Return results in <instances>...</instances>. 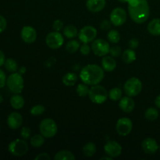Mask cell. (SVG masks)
<instances>
[{"label":"cell","mask_w":160,"mask_h":160,"mask_svg":"<svg viewBox=\"0 0 160 160\" xmlns=\"http://www.w3.org/2000/svg\"><path fill=\"white\" fill-rule=\"evenodd\" d=\"M128 13L131 20L136 23H143L148 19L150 7L147 0H129Z\"/></svg>","instance_id":"cell-1"},{"label":"cell","mask_w":160,"mask_h":160,"mask_svg":"<svg viewBox=\"0 0 160 160\" xmlns=\"http://www.w3.org/2000/svg\"><path fill=\"white\" fill-rule=\"evenodd\" d=\"M105 70L96 64H88L83 67L80 73V78L88 85H96L103 80Z\"/></svg>","instance_id":"cell-2"},{"label":"cell","mask_w":160,"mask_h":160,"mask_svg":"<svg viewBox=\"0 0 160 160\" xmlns=\"http://www.w3.org/2000/svg\"><path fill=\"white\" fill-rule=\"evenodd\" d=\"M6 85L12 93L20 94L24 87V81L20 73H12L6 79Z\"/></svg>","instance_id":"cell-3"},{"label":"cell","mask_w":160,"mask_h":160,"mask_svg":"<svg viewBox=\"0 0 160 160\" xmlns=\"http://www.w3.org/2000/svg\"><path fill=\"white\" fill-rule=\"evenodd\" d=\"M88 97L91 101L95 104H103L107 100L109 93L103 86L93 85L89 90Z\"/></svg>","instance_id":"cell-4"},{"label":"cell","mask_w":160,"mask_h":160,"mask_svg":"<svg viewBox=\"0 0 160 160\" xmlns=\"http://www.w3.org/2000/svg\"><path fill=\"white\" fill-rule=\"evenodd\" d=\"M39 131L41 134H42L45 138H51L57 134L58 127L52 119L46 118L42 120L40 123Z\"/></svg>","instance_id":"cell-5"},{"label":"cell","mask_w":160,"mask_h":160,"mask_svg":"<svg viewBox=\"0 0 160 160\" xmlns=\"http://www.w3.org/2000/svg\"><path fill=\"white\" fill-rule=\"evenodd\" d=\"M142 82L138 78H129L125 82L123 90L128 96L134 97L138 95L142 91Z\"/></svg>","instance_id":"cell-6"},{"label":"cell","mask_w":160,"mask_h":160,"mask_svg":"<svg viewBox=\"0 0 160 160\" xmlns=\"http://www.w3.org/2000/svg\"><path fill=\"white\" fill-rule=\"evenodd\" d=\"M8 150L9 153L12 156H17V157H21L27 154L28 152V145L24 139L17 138L12 141L9 144Z\"/></svg>","instance_id":"cell-7"},{"label":"cell","mask_w":160,"mask_h":160,"mask_svg":"<svg viewBox=\"0 0 160 160\" xmlns=\"http://www.w3.org/2000/svg\"><path fill=\"white\" fill-rule=\"evenodd\" d=\"M92 50L95 56L103 57L109 53L110 45L109 42L102 38L95 39L92 42Z\"/></svg>","instance_id":"cell-8"},{"label":"cell","mask_w":160,"mask_h":160,"mask_svg":"<svg viewBox=\"0 0 160 160\" xmlns=\"http://www.w3.org/2000/svg\"><path fill=\"white\" fill-rule=\"evenodd\" d=\"M64 38L59 31H52L48 33L45 37V43L47 46L52 49H58L63 45Z\"/></svg>","instance_id":"cell-9"},{"label":"cell","mask_w":160,"mask_h":160,"mask_svg":"<svg viewBox=\"0 0 160 160\" xmlns=\"http://www.w3.org/2000/svg\"><path fill=\"white\" fill-rule=\"evenodd\" d=\"M133 128V123L131 119L128 117H122L120 118L117 122L116 125V131L117 134L120 136H128L131 132Z\"/></svg>","instance_id":"cell-10"},{"label":"cell","mask_w":160,"mask_h":160,"mask_svg":"<svg viewBox=\"0 0 160 160\" xmlns=\"http://www.w3.org/2000/svg\"><path fill=\"white\" fill-rule=\"evenodd\" d=\"M127 15L126 11L124 9L121 7H117L111 12L109 18L112 24L115 27H120L124 24V23L127 20Z\"/></svg>","instance_id":"cell-11"},{"label":"cell","mask_w":160,"mask_h":160,"mask_svg":"<svg viewBox=\"0 0 160 160\" xmlns=\"http://www.w3.org/2000/svg\"><path fill=\"white\" fill-rule=\"evenodd\" d=\"M97 36L96 28L92 26H85L78 32V38L83 43H89L93 42Z\"/></svg>","instance_id":"cell-12"},{"label":"cell","mask_w":160,"mask_h":160,"mask_svg":"<svg viewBox=\"0 0 160 160\" xmlns=\"http://www.w3.org/2000/svg\"><path fill=\"white\" fill-rule=\"evenodd\" d=\"M104 151L108 156L117 158L122 153V146L116 141H109L104 145Z\"/></svg>","instance_id":"cell-13"},{"label":"cell","mask_w":160,"mask_h":160,"mask_svg":"<svg viewBox=\"0 0 160 160\" xmlns=\"http://www.w3.org/2000/svg\"><path fill=\"white\" fill-rule=\"evenodd\" d=\"M21 38L25 43L32 44L37 39V31L33 27L24 26L20 32Z\"/></svg>","instance_id":"cell-14"},{"label":"cell","mask_w":160,"mask_h":160,"mask_svg":"<svg viewBox=\"0 0 160 160\" xmlns=\"http://www.w3.org/2000/svg\"><path fill=\"white\" fill-rule=\"evenodd\" d=\"M142 148L144 152L148 155H153L159 150V146L154 138H147L142 142Z\"/></svg>","instance_id":"cell-15"},{"label":"cell","mask_w":160,"mask_h":160,"mask_svg":"<svg viewBox=\"0 0 160 160\" xmlns=\"http://www.w3.org/2000/svg\"><path fill=\"white\" fill-rule=\"evenodd\" d=\"M8 127L12 130H17L20 128L23 123V117L21 114L17 112H12L8 116L6 120Z\"/></svg>","instance_id":"cell-16"},{"label":"cell","mask_w":160,"mask_h":160,"mask_svg":"<svg viewBox=\"0 0 160 160\" xmlns=\"http://www.w3.org/2000/svg\"><path fill=\"white\" fill-rule=\"evenodd\" d=\"M119 107L120 108V109H121L123 112L129 113V112H131L134 109V107H135V102H134V99L131 98V97H122L120 99Z\"/></svg>","instance_id":"cell-17"},{"label":"cell","mask_w":160,"mask_h":160,"mask_svg":"<svg viewBox=\"0 0 160 160\" xmlns=\"http://www.w3.org/2000/svg\"><path fill=\"white\" fill-rule=\"evenodd\" d=\"M106 0H87L86 7L92 12H99L106 7Z\"/></svg>","instance_id":"cell-18"},{"label":"cell","mask_w":160,"mask_h":160,"mask_svg":"<svg viewBox=\"0 0 160 160\" xmlns=\"http://www.w3.org/2000/svg\"><path fill=\"white\" fill-rule=\"evenodd\" d=\"M102 67L105 71L112 72L117 67V61L112 56H105L102 59Z\"/></svg>","instance_id":"cell-19"},{"label":"cell","mask_w":160,"mask_h":160,"mask_svg":"<svg viewBox=\"0 0 160 160\" xmlns=\"http://www.w3.org/2000/svg\"><path fill=\"white\" fill-rule=\"evenodd\" d=\"M148 33L153 36L160 35V19L155 18L148 23L147 27Z\"/></svg>","instance_id":"cell-20"},{"label":"cell","mask_w":160,"mask_h":160,"mask_svg":"<svg viewBox=\"0 0 160 160\" xmlns=\"http://www.w3.org/2000/svg\"><path fill=\"white\" fill-rule=\"evenodd\" d=\"M24 98L19 94H15L10 98V105L14 109H20L24 106Z\"/></svg>","instance_id":"cell-21"},{"label":"cell","mask_w":160,"mask_h":160,"mask_svg":"<svg viewBox=\"0 0 160 160\" xmlns=\"http://www.w3.org/2000/svg\"><path fill=\"white\" fill-rule=\"evenodd\" d=\"M77 81H78V76L75 73L73 72H69L67 73L63 77H62V84L67 87H72L76 84Z\"/></svg>","instance_id":"cell-22"},{"label":"cell","mask_w":160,"mask_h":160,"mask_svg":"<svg viewBox=\"0 0 160 160\" xmlns=\"http://www.w3.org/2000/svg\"><path fill=\"white\" fill-rule=\"evenodd\" d=\"M136 58H137V56H136L135 51L130 48L125 50L122 53V59L123 62L128 64L132 63L133 62H134L136 60Z\"/></svg>","instance_id":"cell-23"},{"label":"cell","mask_w":160,"mask_h":160,"mask_svg":"<svg viewBox=\"0 0 160 160\" xmlns=\"http://www.w3.org/2000/svg\"><path fill=\"white\" fill-rule=\"evenodd\" d=\"M96 145H95V144L93 143V142H88V143H86L85 145H84L82 149L84 156L88 158L92 157V156L96 153Z\"/></svg>","instance_id":"cell-24"},{"label":"cell","mask_w":160,"mask_h":160,"mask_svg":"<svg viewBox=\"0 0 160 160\" xmlns=\"http://www.w3.org/2000/svg\"><path fill=\"white\" fill-rule=\"evenodd\" d=\"M76 157L71 152L68 150H62L59 151L55 155V160H74Z\"/></svg>","instance_id":"cell-25"},{"label":"cell","mask_w":160,"mask_h":160,"mask_svg":"<svg viewBox=\"0 0 160 160\" xmlns=\"http://www.w3.org/2000/svg\"><path fill=\"white\" fill-rule=\"evenodd\" d=\"M63 35L67 38H73L78 35V29L73 25H67L62 29Z\"/></svg>","instance_id":"cell-26"},{"label":"cell","mask_w":160,"mask_h":160,"mask_svg":"<svg viewBox=\"0 0 160 160\" xmlns=\"http://www.w3.org/2000/svg\"><path fill=\"white\" fill-rule=\"evenodd\" d=\"M45 138L42 134H35L31 138V145L34 148H40L45 143Z\"/></svg>","instance_id":"cell-27"},{"label":"cell","mask_w":160,"mask_h":160,"mask_svg":"<svg viewBox=\"0 0 160 160\" xmlns=\"http://www.w3.org/2000/svg\"><path fill=\"white\" fill-rule=\"evenodd\" d=\"M5 67H6V70L11 73H15L18 70V63L17 62V61L13 59H6V62H5Z\"/></svg>","instance_id":"cell-28"},{"label":"cell","mask_w":160,"mask_h":160,"mask_svg":"<svg viewBox=\"0 0 160 160\" xmlns=\"http://www.w3.org/2000/svg\"><path fill=\"white\" fill-rule=\"evenodd\" d=\"M159 111L156 108L150 107L145 112V117L149 121H154L159 117Z\"/></svg>","instance_id":"cell-29"},{"label":"cell","mask_w":160,"mask_h":160,"mask_svg":"<svg viewBox=\"0 0 160 160\" xmlns=\"http://www.w3.org/2000/svg\"><path fill=\"white\" fill-rule=\"evenodd\" d=\"M123 92L119 88H113L109 92V98L112 101H118L122 98Z\"/></svg>","instance_id":"cell-30"},{"label":"cell","mask_w":160,"mask_h":160,"mask_svg":"<svg viewBox=\"0 0 160 160\" xmlns=\"http://www.w3.org/2000/svg\"><path fill=\"white\" fill-rule=\"evenodd\" d=\"M81 47L79 42L76 40H71L68 42L66 45V50L69 53H74L78 51Z\"/></svg>","instance_id":"cell-31"},{"label":"cell","mask_w":160,"mask_h":160,"mask_svg":"<svg viewBox=\"0 0 160 160\" xmlns=\"http://www.w3.org/2000/svg\"><path fill=\"white\" fill-rule=\"evenodd\" d=\"M107 38L112 43H118L120 41V32L117 30H110L107 34Z\"/></svg>","instance_id":"cell-32"},{"label":"cell","mask_w":160,"mask_h":160,"mask_svg":"<svg viewBox=\"0 0 160 160\" xmlns=\"http://www.w3.org/2000/svg\"><path fill=\"white\" fill-rule=\"evenodd\" d=\"M89 90H90V88H88V84H84H84H79L76 88L77 94L80 97H85L88 95Z\"/></svg>","instance_id":"cell-33"},{"label":"cell","mask_w":160,"mask_h":160,"mask_svg":"<svg viewBox=\"0 0 160 160\" xmlns=\"http://www.w3.org/2000/svg\"><path fill=\"white\" fill-rule=\"evenodd\" d=\"M45 111V106L42 105H36L34 106L30 110V112L32 116H40L43 114Z\"/></svg>","instance_id":"cell-34"},{"label":"cell","mask_w":160,"mask_h":160,"mask_svg":"<svg viewBox=\"0 0 160 160\" xmlns=\"http://www.w3.org/2000/svg\"><path fill=\"white\" fill-rule=\"evenodd\" d=\"M109 54L112 57H119L120 55H122V49L120 46H112L110 47V50H109Z\"/></svg>","instance_id":"cell-35"},{"label":"cell","mask_w":160,"mask_h":160,"mask_svg":"<svg viewBox=\"0 0 160 160\" xmlns=\"http://www.w3.org/2000/svg\"><path fill=\"white\" fill-rule=\"evenodd\" d=\"M31 129L29 128H27V127H23V128L20 131V136L23 139L27 140V139H29L31 138Z\"/></svg>","instance_id":"cell-36"},{"label":"cell","mask_w":160,"mask_h":160,"mask_svg":"<svg viewBox=\"0 0 160 160\" xmlns=\"http://www.w3.org/2000/svg\"><path fill=\"white\" fill-rule=\"evenodd\" d=\"M80 52L83 56H88L91 52V47L88 45V43H83L80 47Z\"/></svg>","instance_id":"cell-37"},{"label":"cell","mask_w":160,"mask_h":160,"mask_svg":"<svg viewBox=\"0 0 160 160\" xmlns=\"http://www.w3.org/2000/svg\"><path fill=\"white\" fill-rule=\"evenodd\" d=\"M52 28L54 31H60L63 29V23H62V20H56L53 22L52 24Z\"/></svg>","instance_id":"cell-38"},{"label":"cell","mask_w":160,"mask_h":160,"mask_svg":"<svg viewBox=\"0 0 160 160\" xmlns=\"http://www.w3.org/2000/svg\"><path fill=\"white\" fill-rule=\"evenodd\" d=\"M111 24H112V23H111L110 20H103L101 22V23H100L99 27L101 28V30H102V31H108V30L110 29Z\"/></svg>","instance_id":"cell-39"},{"label":"cell","mask_w":160,"mask_h":160,"mask_svg":"<svg viewBox=\"0 0 160 160\" xmlns=\"http://www.w3.org/2000/svg\"><path fill=\"white\" fill-rule=\"evenodd\" d=\"M139 46V41L137 38H132L128 42V47L131 49H136Z\"/></svg>","instance_id":"cell-40"},{"label":"cell","mask_w":160,"mask_h":160,"mask_svg":"<svg viewBox=\"0 0 160 160\" xmlns=\"http://www.w3.org/2000/svg\"><path fill=\"white\" fill-rule=\"evenodd\" d=\"M6 26H7V22L6 18L3 16L0 15V34L6 30Z\"/></svg>","instance_id":"cell-41"},{"label":"cell","mask_w":160,"mask_h":160,"mask_svg":"<svg viewBox=\"0 0 160 160\" xmlns=\"http://www.w3.org/2000/svg\"><path fill=\"white\" fill-rule=\"evenodd\" d=\"M6 76L4 72L0 69V89L2 88L6 84Z\"/></svg>","instance_id":"cell-42"},{"label":"cell","mask_w":160,"mask_h":160,"mask_svg":"<svg viewBox=\"0 0 160 160\" xmlns=\"http://www.w3.org/2000/svg\"><path fill=\"white\" fill-rule=\"evenodd\" d=\"M35 160H50L51 159V157L49 156V155L48 153H40L39 155H38L35 158H34Z\"/></svg>","instance_id":"cell-43"},{"label":"cell","mask_w":160,"mask_h":160,"mask_svg":"<svg viewBox=\"0 0 160 160\" xmlns=\"http://www.w3.org/2000/svg\"><path fill=\"white\" fill-rule=\"evenodd\" d=\"M5 62H6V56H5L4 52L0 50V67L4 65Z\"/></svg>","instance_id":"cell-44"},{"label":"cell","mask_w":160,"mask_h":160,"mask_svg":"<svg viewBox=\"0 0 160 160\" xmlns=\"http://www.w3.org/2000/svg\"><path fill=\"white\" fill-rule=\"evenodd\" d=\"M155 105H156V107L160 109V94L156 97V99H155Z\"/></svg>","instance_id":"cell-45"},{"label":"cell","mask_w":160,"mask_h":160,"mask_svg":"<svg viewBox=\"0 0 160 160\" xmlns=\"http://www.w3.org/2000/svg\"><path fill=\"white\" fill-rule=\"evenodd\" d=\"M26 67H22L21 68H20V70H19V73H20V74H23V73H26Z\"/></svg>","instance_id":"cell-46"},{"label":"cell","mask_w":160,"mask_h":160,"mask_svg":"<svg viewBox=\"0 0 160 160\" xmlns=\"http://www.w3.org/2000/svg\"><path fill=\"white\" fill-rule=\"evenodd\" d=\"M112 157H110V156H109V157H106V156H105V157H102V158H101V159L102 160H103V159H108V160H110V159H112Z\"/></svg>","instance_id":"cell-47"},{"label":"cell","mask_w":160,"mask_h":160,"mask_svg":"<svg viewBox=\"0 0 160 160\" xmlns=\"http://www.w3.org/2000/svg\"><path fill=\"white\" fill-rule=\"evenodd\" d=\"M3 102V97H2V95H1V94H0V104H1L2 102Z\"/></svg>","instance_id":"cell-48"},{"label":"cell","mask_w":160,"mask_h":160,"mask_svg":"<svg viewBox=\"0 0 160 160\" xmlns=\"http://www.w3.org/2000/svg\"><path fill=\"white\" fill-rule=\"evenodd\" d=\"M118 1L121 2H127V3H128L129 0H118Z\"/></svg>","instance_id":"cell-49"},{"label":"cell","mask_w":160,"mask_h":160,"mask_svg":"<svg viewBox=\"0 0 160 160\" xmlns=\"http://www.w3.org/2000/svg\"><path fill=\"white\" fill-rule=\"evenodd\" d=\"M0 131H1V126H0Z\"/></svg>","instance_id":"cell-50"}]
</instances>
